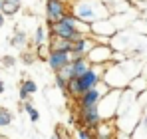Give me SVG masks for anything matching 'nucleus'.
I'll use <instances>...</instances> for the list:
<instances>
[{
  "label": "nucleus",
  "mask_w": 147,
  "mask_h": 139,
  "mask_svg": "<svg viewBox=\"0 0 147 139\" xmlns=\"http://www.w3.org/2000/svg\"><path fill=\"white\" fill-rule=\"evenodd\" d=\"M70 12L86 24H94L111 16L103 0H74L70 2Z\"/></svg>",
  "instance_id": "f257e3e1"
},
{
  "label": "nucleus",
  "mask_w": 147,
  "mask_h": 139,
  "mask_svg": "<svg viewBox=\"0 0 147 139\" xmlns=\"http://www.w3.org/2000/svg\"><path fill=\"white\" fill-rule=\"evenodd\" d=\"M86 60L90 66H107L115 62V50L111 44H94L92 50L86 54Z\"/></svg>",
  "instance_id": "f03ea898"
},
{
  "label": "nucleus",
  "mask_w": 147,
  "mask_h": 139,
  "mask_svg": "<svg viewBox=\"0 0 147 139\" xmlns=\"http://www.w3.org/2000/svg\"><path fill=\"white\" fill-rule=\"evenodd\" d=\"M44 26H46V30H48V36H60V38H66V40H72V42L84 38V36H90V34L80 32L76 26L68 24L66 20H58V22L44 24Z\"/></svg>",
  "instance_id": "7ed1b4c3"
},
{
  "label": "nucleus",
  "mask_w": 147,
  "mask_h": 139,
  "mask_svg": "<svg viewBox=\"0 0 147 139\" xmlns=\"http://www.w3.org/2000/svg\"><path fill=\"white\" fill-rule=\"evenodd\" d=\"M78 115H80V127H86L88 131L98 129V125L103 121V117L99 113L98 105H90V107H78Z\"/></svg>",
  "instance_id": "20e7f679"
},
{
  "label": "nucleus",
  "mask_w": 147,
  "mask_h": 139,
  "mask_svg": "<svg viewBox=\"0 0 147 139\" xmlns=\"http://www.w3.org/2000/svg\"><path fill=\"white\" fill-rule=\"evenodd\" d=\"M68 12H70V4H68V2H62V0H46V6H44L46 24L62 20Z\"/></svg>",
  "instance_id": "39448f33"
},
{
  "label": "nucleus",
  "mask_w": 147,
  "mask_h": 139,
  "mask_svg": "<svg viewBox=\"0 0 147 139\" xmlns=\"http://www.w3.org/2000/svg\"><path fill=\"white\" fill-rule=\"evenodd\" d=\"M103 68H105V66H90V68L78 78V82H80V86H82V92H88V90L96 88L98 84H101Z\"/></svg>",
  "instance_id": "423d86ee"
},
{
  "label": "nucleus",
  "mask_w": 147,
  "mask_h": 139,
  "mask_svg": "<svg viewBox=\"0 0 147 139\" xmlns=\"http://www.w3.org/2000/svg\"><path fill=\"white\" fill-rule=\"evenodd\" d=\"M109 92V88L101 82L98 84L96 88H92V90H88V92L82 93V97L78 99V107H90V105H98L99 101H101V97L105 95V93Z\"/></svg>",
  "instance_id": "0eeeda50"
},
{
  "label": "nucleus",
  "mask_w": 147,
  "mask_h": 139,
  "mask_svg": "<svg viewBox=\"0 0 147 139\" xmlns=\"http://www.w3.org/2000/svg\"><path fill=\"white\" fill-rule=\"evenodd\" d=\"M96 44V40L92 36H84L80 40L72 42V50H70V60H76V58H86V54L92 50V46Z\"/></svg>",
  "instance_id": "6e6552de"
},
{
  "label": "nucleus",
  "mask_w": 147,
  "mask_h": 139,
  "mask_svg": "<svg viewBox=\"0 0 147 139\" xmlns=\"http://www.w3.org/2000/svg\"><path fill=\"white\" fill-rule=\"evenodd\" d=\"M70 52H50L48 60H46V64L50 66L52 72H60V70H64L66 66H70Z\"/></svg>",
  "instance_id": "1a4fd4ad"
},
{
  "label": "nucleus",
  "mask_w": 147,
  "mask_h": 139,
  "mask_svg": "<svg viewBox=\"0 0 147 139\" xmlns=\"http://www.w3.org/2000/svg\"><path fill=\"white\" fill-rule=\"evenodd\" d=\"M36 92H38V84L32 78H24L20 82V88H18V99L20 101H26V99H30Z\"/></svg>",
  "instance_id": "9d476101"
},
{
  "label": "nucleus",
  "mask_w": 147,
  "mask_h": 139,
  "mask_svg": "<svg viewBox=\"0 0 147 139\" xmlns=\"http://www.w3.org/2000/svg\"><path fill=\"white\" fill-rule=\"evenodd\" d=\"M46 44H48L50 52H70L72 50V40H66L60 36H48Z\"/></svg>",
  "instance_id": "9b49d317"
},
{
  "label": "nucleus",
  "mask_w": 147,
  "mask_h": 139,
  "mask_svg": "<svg viewBox=\"0 0 147 139\" xmlns=\"http://www.w3.org/2000/svg\"><path fill=\"white\" fill-rule=\"evenodd\" d=\"M46 40H48V30H46V26H44V24H40V26L34 30V36L28 40V44L34 48V46H38V44H44Z\"/></svg>",
  "instance_id": "f8f14e48"
},
{
  "label": "nucleus",
  "mask_w": 147,
  "mask_h": 139,
  "mask_svg": "<svg viewBox=\"0 0 147 139\" xmlns=\"http://www.w3.org/2000/svg\"><path fill=\"white\" fill-rule=\"evenodd\" d=\"M28 40H30V38H28V34H26L24 30H18V28H16L14 34H12V38H10L8 42H10L12 48H24V46H28Z\"/></svg>",
  "instance_id": "ddd939ff"
},
{
  "label": "nucleus",
  "mask_w": 147,
  "mask_h": 139,
  "mask_svg": "<svg viewBox=\"0 0 147 139\" xmlns=\"http://www.w3.org/2000/svg\"><path fill=\"white\" fill-rule=\"evenodd\" d=\"M66 93L72 97V99H80L82 97V86H80V82H78V78H72V80H68V86H66Z\"/></svg>",
  "instance_id": "4468645a"
},
{
  "label": "nucleus",
  "mask_w": 147,
  "mask_h": 139,
  "mask_svg": "<svg viewBox=\"0 0 147 139\" xmlns=\"http://www.w3.org/2000/svg\"><path fill=\"white\" fill-rule=\"evenodd\" d=\"M22 107H24V111L28 113V117H30V121H32V123L40 121V111L34 107V103H32V97H30V99H26V101H22Z\"/></svg>",
  "instance_id": "2eb2a0df"
},
{
  "label": "nucleus",
  "mask_w": 147,
  "mask_h": 139,
  "mask_svg": "<svg viewBox=\"0 0 147 139\" xmlns=\"http://www.w3.org/2000/svg\"><path fill=\"white\" fill-rule=\"evenodd\" d=\"M34 56H36V60H40V62H44V64H46V60H48V56H50V48H48V44L44 42V44H38V46H34Z\"/></svg>",
  "instance_id": "dca6fc26"
},
{
  "label": "nucleus",
  "mask_w": 147,
  "mask_h": 139,
  "mask_svg": "<svg viewBox=\"0 0 147 139\" xmlns=\"http://www.w3.org/2000/svg\"><path fill=\"white\" fill-rule=\"evenodd\" d=\"M4 16H16L20 12V4H14V2H2V10H0Z\"/></svg>",
  "instance_id": "f3484780"
},
{
  "label": "nucleus",
  "mask_w": 147,
  "mask_h": 139,
  "mask_svg": "<svg viewBox=\"0 0 147 139\" xmlns=\"http://www.w3.org/2000/svg\"><path fill=\"white\" fill-rule=\"evenodd\" d=\"M12 121H14V113L10 109H6V107L0 105V127H8Z\"/></svg>",
  "instance_id": "a211bd4d"
},
{
  "label": "nucleus",
  "mask_w": 147,
  "mask_h": 139,
  "mask_svg": "<svg viewBox=\"0 0 147 139\" xmlns=\"http://www.w3.org/2000/svg\"><path fill=\"white\" fill-rule=\"evenodd\" d=\"M20 60L24 62L26 66H32V64H34V60H36V56H34V48H26L24 52L20 54Z\"/></svg>",
  "instance_id": "6ab92c4d"
},
{
  "label": "nucleus",
  "mask_w": 147,
  "mask_h": 139,
  "mask_svg": "<svg viewBox=\"0 0 147 139\" xmlns=\"http://www.w3.org/2000/svg\"><path fill=\"white\" fill-rule=\"evenodd\" d=\"M54 82H56V86H58V90L62 93H66V86H68V80L60 74V72H54Z\"/></svg>",
  "instance_id": "aec40b11"
},
{
  "label": "nucleus",
  "mask_w": 147,
  "mask_h": 139,
  "mask_svg": "<svg viewBox=\"0 0 147 139\" xmlns=\"http://www.w3.org/2000/svg\"><path fill=\"white\" fill-rule=\"evenodd\" d=\"M54 133H56V137H58V139H74L72 135H70V131H68V129H66L62 123H58V125H56Z\"/></svg>",
  "instance_id": "412c9836"
},
{
  "label": "nucleus",
  "mask_w": 147,
  "mask_h": 139,
  "mask_svg": "<svg viewBox=\"0 0 147 139\" xmlns=\"http://www.w3.org/2000/svg\"><path fill=\"white\" fill-rule=\"evenodd\" d=\"M78 139H98L94 131H88L86 127H78Z\"/></svg>",
  "instance_id": "4be33fe9"
},
{
  "label": "nucleus",
  "mask_w": 147,
  "mask_h": 139,
  "mask_svg": "<svg viewBox=\"0 0 147 139\" xmlns=\"http://www.w3.org/2000/svg\"><path fill=\"white\" fill-rule=\"evenodd\" d=\"M2 64H4V68H12L18 60H16V56H12V54H4L2 56V60H0Z\"/></svg>",
  "instance_id": "5701e85b"
},
{
  "label": "nucleus",
  "mask_w": 147,
  "mask_h": 139,
  "mask_svg": "<svg viewBox=\"0 0 147 139\" xmlns=\"http://www.w3.org/2000/svg\"><path fill=\"white\" fill-rule=\"evenodd\" d=\"M6 90V86H4V80H2V76H0V93H4Z\"/></svg>",
  "instance_id": "b1692460"
},
{
  "label": "nucleus",
  "mask_w": 147,
  "mask_h": 139,
  "mask_svg": "<svg viewBox=\"0 0 147 139\" xmlns=\"http://www.w3.org/2000/svg\"><path fill=\"white\" fill-rule=\"evenodd\" d=\"M4 24H6V16H4V14H2V12H0V28H2V26H4Z\"/></svg>",
  "instance_id": "393cba45"
},
{
  "label": "nucleus",
  "mask_w": 147,
  "mask_h": 139,
  "mask_svg": "<svg viewBox=\"0 0 147 139\" xmlns=\"http://www.w3.org/2000/svg\"><path fill=\"white\" fill-rule=\"evenodd\" d=\"M2 2H14V4H20L22 0H2Z\"/></svg>",
  "instance_id": "a878e982"
},
{
  "label": "nucleus",
  "mask_w": 147,
  "mask_h": 139,
  "mask_svg": "<svg viewBox=\"0 0 147 139\" xmlns=\"http://www.w3.org/2000/svg\"><path fill=\"white\" fill-rule=\"evenodd\" d=\"M62 2H68V4H70V2H74V0H62Z\"/></svg>",
  "instance_id": "bb28decb"
},
{
  "label": "nucleus",
  "mask_w": 147,
  "mask_h": 139,
  "mask_svg": "<svg viewBox=\"0 0 147 139\" xmlns=\"http://www.w3.org/2000/svg\"><path fill=\"white\" fill-rule=\"evenodd\" d=\"M50 139H58V137H56V133H54V135H52V137H50Z\"/></svg>",
  "instance_id": "cd10ccee"
},
{
  "label": "nucleus",
  "mask_w": 147,
  "mask_h": 139,
  "mask_svg": "<svg viewBox=\"0 0 147 139\" xmlns=\"http://www.w3.org/2000/svg\"><path fill=\"white\" fill-rule=\"evenodd\" d=\"M98 139H111V137H98Z\"/></svg>",
  "instance_id": "c85d7f7f"
},
{
  "label": "nucleus",
  "mask_w": 147,
  "mask_h": 139,
  "mask_svg": "<svg viewBox=\"0 0 147 139\" xmlns=\"http://www.w3.org/2000/svg\"><path fill=\"white\" fill-rule=\"evenodd\" d=\"M0 60H2V54H0Z\"/></svg>",
  "instance_id": "c756f323"
}]
</instances>
